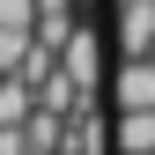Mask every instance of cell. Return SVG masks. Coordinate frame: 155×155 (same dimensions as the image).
Listing matches in <instances>:
<instances>
[{
	"instance_id": "1",
	"label": "cell",
	"mask_w": 155,
	"mask_h": 155,
	"mask_svg": "<svg viewBox=\"0 0 155 155\" xmlns=\"http://www.w3.org/2000/svg\"><path fill=\"white\" fill-rule=\"evenodd\" d=\"M52 67H59V81L81 96V104H89L96 89H104V37H96V22H89V15H74V30L59 37Z\"/></svg>"
},
{
	"instance_id": "2",
	"label": "cell",
	"mask_w": 155,
	"mask_h": 155,
	"mask_svg": "<svg viewBox=\"0 0 155 155\" xmlns=\"http://www.w3.org/2000/svg\"><path fill=\"white\" fill-rule=\"evenodd\" d=\"M118 59H155V0H118Z\"/></svg>"
},
{
	"instance_id": "3",
	"label": "cell",
	"mask_w": 155,
	"mask_h": 155,
	"mask_svg": "<svg viewBox=\"0 0 155 155\" xmlns=\"http://www.w3.org/2000/svg\"><path fill=\"white\" fill-rule=\"evenodd\" d=\"M111 111H155V59H118L111 67Z\"/></svg>"
},
{
	"instance_id": "4",
	"label": "cell",
	"mask_w": 155,
	"mask_h": 155,
	"mask_svg": "<svg viewBox=\"0 0 155 155\" xmlns=\"http://www.w3.org/2000/svg\"><path fill=\"white\" fill-rule=\"evenodd\" d=\"M111 148L118 155H155V111H118L111 118Z\"/></svg>"
},
{
	"instance_id": "5",
	"label": "cell",
	"mask_w": 155,
	"mask_h": 155,
	"mask_svg": "<svg viewBox=\"0 0 155 155\" xmlns=\"http://www.w3.org/2000/svg\"><path fill=\"white\" fill-rule=\"evenodd\" d=\"M0 30H8V37H30L37 30V0H0Z\"/></svg>"
},
{
	"instance_id": "6",
	"label": "cell",
	"mask_w": 155,
	"mask_h": 155,
	"mask_svg": "<svg viewBox=\"0 0 155 155\" xmlns=\"http://www.w3.org/2000/svg\"><path fill=\"white\" fill-rule=\"evenodd\" d=\"M67 8H74V15H89V8H96V0H67Z\"/></svg>"
}]
</instances>
